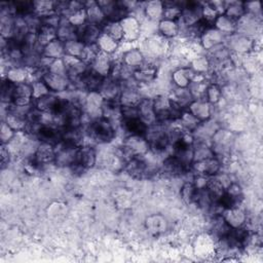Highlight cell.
I'll return each instance as SVG.
<instances>
[{
    "label": "cell",
    "mask_w": 263,
    "mask_h": 263,
    "mask_svg": "<svg viewBox=\"0 0 263 263\" xmlns=\"http://www.w3.org/2000/svg\"><path fill=\"white\" fill-rule=\"evenodd\" d=\"M144 137L148 141L150 151L154 154H160L164 152L170 146L167 132L164 123L155 122L149 125Z\"/></svg>",
    "instance_id": "1"
},
{
    "label": "cell",
    "mask_w": 263,
    "mask_h": 263,
    "mask_svg": "<svg viewBox=\"0 0 263 263\" xmlns=\"http://www.w3.org/2000/svg\"><path fill=\"white\" fill-rule=\"evenodd\" d=\"M86 132L92 140L99 143L111 142L116 134L113 123L104 117L90 120Z\"/></svg>",
    "instance_id": "2"
},
{
    "label": "cell",
    "mask_w": 263,
    "mask_h": 263,
    "mask_svg": "<svg viewBox=\"0 0 263 263\" xmlns=\"http://www.w3.org/2000/svg\"><path fill=\"white\" fill-rule=\"evenodd\" d=\"M150 151L148 141L144 136L128 135L122 143V155L127 159L137 156H145Z\"/></svg>",
    "instance_id": "3"
},
{
    "label": "cell",
    "mask_w": 263,
    "mask_h": 263,
    "mask_svg": "<svg viewBox=\"0 0 263 263\" xmlns=\"http://www.w3.org/2000/svg\"><path fill=\"white\" fill-rule=\"evenodd\" d=\"M202 3L197 1H186L181 15L178 20L180 31L190 28L201 20Z\"/></svg>",
    "instance_id": "4"
},
{
    "label": "cell",
    "mask_w": 263,
    "mask_h": 263,
    "mask_svg": "<svg viewBox=\"0 0 263 263\" xmlns=\"http://www.w3.org/2000/svg\"><path fill=\"white\" fill-rule=\"evenodd\" d=\"M79 147L60 142L54 146L55 157L53 163L60 167H71L77 160Z\"/></svg>",
    "instance_id": "5"
},
{
    "label": "cell",
    "mask_w": 263,
    "mask_h": 263,
    "mask_svg": "<svg viewBox=\"0 0 263 263\" xmlns=\"http://www.w3.org/2000/svg\"><path fill=\"white\" fill-rule=\"evenodd\" d=\"M137 84L138 83L133 79L121 83V90L118 99L121 106H138L141 103L143 97Z\"/></svg>",
    "instance_id": "6"
},
{
    "label": "cell",
    "mask_w": 263,
    "mask_h": 263,
    "mask_svg": "<svg viewBox=\"0 0 263 263\" xmlns=\"http://www.w3.org/2000/svg\"><path fill=\"white\" fill-rule=\"evenodd\" d=\"M103 104L104 99L98 91L86 92L82 104L83 114L90 117V120L102 117Z\"/></svg>",
    "instance_id": "7"
},
{
    "label": "cell",
    "mask_w": 263,
    "mask_h": 263,
    "mask_svg": "<svg viewBox=\"0 0 263 263\" xmlns=\"http://www.w3.org/2000/svg\"><path fill=\"white\" fill-rule=\"evenodd\" d=\"M123 32V40L133 42L139 39L142 33V24L134 14H127L120 21Z\"/></svg>",
    "instance_id": "8"
},
{
    "label": "cell",
    "mask_w": 263,
    "mask_h": 263,
    "mask_svg": "<svg viewBox=\"0 0 263 263\" xmlns=\"http://www.w3.org/2000/svg\"><path fill=\"white\" fill-rule=\"evenodd\" d=\"M50 92L60 93L69 90L71 87V80L68 75L63 74H54L50 72H46L42 78Z\"/></svg>",
    "instance_id": "9"
},
{
    "label": "cell",
    "mask_w": 263,
    "mask_h": 263,
    "mask_svg": "<svg viewBox=\"0 0 263 263\" xmlns=\"http://www.w3.org/2000/svg\"><path fill=\"white\" fill-rule=\"evenodd\" d=\"M124 170L135 179H142L151 173L149 163L146 161L144 156H137L127 159L124 164Z\"/></svg>",
    "instance_id": "10"
},
{
    "label": "cell",
    "mask_w": 263,
    "mask_h": 263,
    "mask_svg": "<svg viewBox=\"0 0 263 263\" xmlns=\"http://www.w3.org/2000/svg\"><path fill=\"white\" fill-rule=\"evenodd\" d=\"M222 162L217 157H212L199 161H193L190 165V170L197 175H204L208 177L216 176L221 170Z\"/></svg>",
    "instance_id": "11"
},
{
    "label": "cell",
    "mask_w": 263,
    "mask_h": 263,
    "mask_svg": "<svg viewBox=\"0 0 263 263\" xmlns=\"http://www.w3.org/2000/svg\"><path fill=\"white\" fill-rule=\"evenodd\" d=\"M76 30H77V39H79L86 45L96 44L100 35L103 33L102 26L90 24L87 22L79 27H76Z\"/></svg>",
    "instance_id": "12"
},
{
    "label": "cell",
    "mask_w": 263,
    "mask_h": 263,
    "mask_svg": "<svg viewBox=\"0 0 263 263\" xmlns=\"http://www.w3.org/2000/svg\"><path fill=\"white\" fill-rule=\"evenodd\" d=\"M63 59L66 65L67 75L71 82L80 78L89 69V65L78 58L65 55Z\"/></svg>",
    "instance_id": "13"
},
{
    "label": "cell",
    "mask_w": 263,
    "mask_h": 263,
    "mask_svg": "<svg viewBox=\"0 0 263 263\" xmlns=\"http://www.w3.org/2000/svg\"><path fill=\"white\" fill-rule=\"evenodd\" d=\"M153 108L156 115L157 122L165 123L171 121V99L170 97L158 95L154 99H152Z\"/></svg>",
    "instance_id": "14"
},
{
    "label": "cell",
    "mask_w": 263,
    "mask_h": 263,
    "mask_svg": "<svg viewBox=\"0 0 263 263\" xmlns=\"http://www.w3.org/2000/svg\"><path fill=\"white\" fill-rule=\"evenodd\" d=\"M63 98L60 97L58 93L49 92L37 100L33 101L34 107L41 111L47 113H54L61 106Z\"/></svg>",
    "instance_id": "15"
},
{
    "label": "cell",
    "mask_w": 263,
    "mask_h": 263,
    "mask_svg": "<svg viewBox=\"0 0 263 263\" xmlns=\"http://www.w3.org/2000/svg\"><path fill=\"white\" fill-rule=\"evenodd\" d=\"M33 90L31 83L24 82L15 84L11 104L16 106H30L33 104Z\"/></svg>",
    "instance_id": "16"
},
{
    "label": "cell",
    "mask_w": 263,
    "mask_h": 263,
    "mask_svg": "<svg viewBox=\"0 0 263 263\" xmlns=\"http://www.w3.org/2000/svg\"><path fill=\"white\" fill-rule=\"evenodd\" d=\"M254 47V41L250 36H246L239 33H234L229 36L228 49L236 53H246Z\"/></svg>",
    "instance_id": "17"
},
{
    "label": "cell",
    "mask_w": 263,
    "mask_h": 263,
    "mask_svg": "<svg viewBox=\"0 0 263 263\" xmlns=\"http://www.w3.org/2000/svg\"><path fill=\"white\" fill-rule=\"evenodd\" d=\"M199 39L201 46L210 51L211 49L223 44V42L226 39V36L214 27H210L201 34Z\"/></svg>",
    "instance_id": "18"
},
{
    "label": "cell",
    "mask_w": 263,
    "mask_h": 263,
    "mask_svg": "<svg viewBox=\"0 0 263 263\" xmlns=\"http://www.w3.org/2000/svg\"><path fill=\"white\" fill-rule=\"evenodd\" d=\"M113 65V61L110 58V54L99 52L93 60L89 64V69L99 74L100 76L106 78L109 76L111 68Z\"/></svg>",
    "instance_id": "19"
},
{
    "label": "cell",
    "mask_w": 263,
    "mask_h": 263,
    "mask_svg": "<svg viewBox=\"0 0 263 263\" xmlns=\"http://www.w3.org/2000/svg\"><path fill=\"white\" fill-rule=\"evenodd\" d=\"M121 90V83L113 80L110 77H106L98 90L104 101H118Z\"/></svg>",
    "instance_id": "20"
},
{
    "label": "cell",
    "mask_w": 263,
    "mask_h": 263,
    "mask_svg": "<svg viewBox=\"0 0 263 263\" xmlns=\"http://www.w3.org/2000/svg\"><path fill=\"white\" fill-rule=\"evenodd\" d=\"M187 110L194 115L200 122L206 121L212 117V105L205 100H193Z\"/></svg>",
    "instance_id": "21"
},
{
    "label": "cell",
    "mask_w": 263,
    "mask_h": 263,
    "mask_svg": "<svg viewBox=\"0 0 263 263\" xmlns=\"http://www.w3.org/2000/svg\"><path fill=\"white\" fill-rule=\"evenodd\" d=\"M221 215L231 228L242 227L247 223V214L239 206L225 209Z\"/></svg>",
    "instance_id": "22"
},
{
    "label": "cell",
    "mask_w": 263,
    "mask_h": 263,
    "mask_svg": "<svg viewBox=\"0 0 263 263\" xmlns=\"http://www.w3.org/2000/svg\"><path fill=\"white\" fill-rule=\"evenodd\" d=\"M36 139L42 143H47L55 146L62 142V128L52 125H42L40 126Z\"/></svg>",
    "instance_id": "23"
},
{
    "label": "cell",
    "mask_w": 263,
    "mask_h": 263,
    "mask_svg": "<svg viewBox=\"0 0 263 263\" xmlns=\"http://www.w3.org/2000/svg\"><path fill=\"white\" fill-rule=\"evenodd\" d=\"M33 157L42 166L45 164L54 162V157H55L54 146L51 144L40 142V144L36 147V150L33 153Z\"/></svg>",
    "instance_id": "24"
},
{
    "label": "cell",
    "mask_w": 263,
    "mask_h": 263,
    "mask_svg": "<svg viewBox=\"0 0 263 263\" xmlns=\"http://www.w3.org/2000/svg\"><path fill=\"white\" fill-rule=\"evenodd\" d=\"M97 152L91 146H80L77 153V160L74 164L83 170L91 168L97 162Z\"/></svg>",
    "instance_id": "25"
},
{
    "label": "cell",
    "mask_w": 263,
    "mask_h": 263,
    "mask_svg": "<svg viewBox=\"0 0 263 263\" xmlns=\"http://www.w3.org/2000/svg\"><path fill=\"white\" fill-rule=\"evenodd\" d=\"M157 69L153 64L147 63L146 60L144 64L138 68L133 76V79L140 84H147L149 82H152L156 78Z\"/></svg>",
    "instance_id": "26"
},
{
    "label": "cell",
    "mask_w": 263,
    "mask_h": 263,
    "mask_svg": "<svg viewBox=\"0 0 263 263\" xmlns=\"http://www.w3.org/2000/svg\"><path fill=\"white\" fill-rule=\"evenodd\" d=\"M84 10L87 23L102 26L107 21L102 8L97 1L84 2Z\"/></svg>",
    "instance_id": "27"
},
{
    "label": "cell",
    "mask_w": 263,
    "mask_h": 263,
    "mask_svg": "<svg viewBox=\"0 0 263 263\" xmlns=\"http://www.w3.org/2000/svg\"><path fill=\"white\" fill-rule=\"evenodd\" d=\"M102 117L108 119L112 123L114 121H119L121 123L122 113L121 105L118 101H104L102 107Z\"/></svg>",
    "instance_id": "28"
},
{
    "label": "cell",
    "mask_w": 263,
    "mask_h": 263,
    "mask_svg": "<svg viewBox=\"0 0 263 263\" xmlns=\"http://www.w3.org/2000/svg\"><path fill=\"white\" fill-rule=\"evenodd\" d=\"M143 13L148 21L159 22L163 17V1L153 0L144 3Z\"/></svg>",
    "instance_id": "29"
},
{
    "label": "cell",
    "mask_w": 263,
    "mask_h": 263,
    "mask_svg": "<svg viewBox=\"0 0 263 263\" xmlns=\"http://www.w3.org/2000/svg\"><path fill=\"white\" fill-rule=\"evenodd\" d=\"M213 27L217 29L219 32H221L225 36H230L234 33H236V28H237V22L230 18L226 14L222 13L217 16L215 20Z\"/></svg>",
    "instance_id": "30"
},
{
    "label": "cell",
    "mask_w": 263,
    "mask_h": 263,
    "mask_svg": "<svg viewBox=\"0 0 263 263\" xmlns=\"http://www.w3.org/2000/svg\"><path fill=\"white\" fill-rule=\"evenodd\" d=\"M139 109V116L140 118L149 126L155 122L156 120V115L154 112L153 108V102L152 99L149 98H143L141 103L138 105Z\"/></svg>",
    "instance_id": "31"
},
{
    "label": "cell",
    "mask_w": 263,
    "mask_h": 263,
    "mask_svg": "<svg viewBox=\"0 0 263 263\" xmlns=\"http://www.w3.org/2000/svg\"><path fill=\"white\" fill-rule=\"evenodd\" d=\"M161 170L165 175L171 177H176V176L182 175L188 168L185 167L173 154H171L163 159Z\"/></svg>",
    "instance_id": "32"
},
{
    "label": "cell",
    "mask_w": 263,
    "mask_h": 263,
    "mask_svg": "<svg viewBox=\"0 0 263 263\" xmlns=\"http://www.w3.org/2000/svg\"><path fill=\"white\" fill-rule=\"evenodd\" d=\"M195 73L189 67H181L172 74V81L176 87H188Z\"/></svg>",
    "instance_id": "33"
},
{
    "label": "cell",
    "mask_w": 263,
    "mask_h": 263,
    "mask_svg": "<svg viewBox=\"0 0 263 263\" xmlns=\"http://www.w3.org/2000/svg\"><path fill=\"white\" fill-rule=\"evenodd\" d=\"M57 38L64 43L73 39H77V30L74 25H72L68 18L62 17L59 27L57 28Z\"/></svg>",
    "instance_id": "34"
},
{
    "label": "cell",
    "mask_w": 263,
    "mask_h": 263,
    "mask_svg": "<svg viewBox=\"0 0 263 263\" xmlns=\"http://www.w3.org/2000/svg\"><path fill=\"white\" fill-rule=\"evenodd\" d=\"M120 61L123 64H125L126 66L137 70L138 68H140L144 64L145 55H144V53L141 49L130 48V49L126 50L125 52H123Z\"/></svg>",
    "instance_id": "35"
},
{
    "label": "cell",
    "mask_w": 263,
    "mask_h": 263,
    "mask_svg": "<svg viewBox=\"0 0 263 263\" xmlns=\"http://www.w3.org/2000/svg\"><path fill=\"white\" fill-rule=\"evenodd\" d=\"M42 55L50 59V60H57L62 59L65 57V43L58 38L47 43L45 46H43L42 49Z\"/></svg>",
    "instance_id": "36"
},
{
    "label": "cell",
    "mask_w": 263,
    "mask_h": 263,
    "mask_svg": "<svg viewBox=\"0 0 263 263\" xmlns=\"http://www.w3.org/2000/svg\"><path fill=\"white\" fill-rule=\"evenodd\" d=\"M157 32L163 38H174L180 33L178 21L161 18L157 23Z\"/></svg>",
    "instance_id": "37"
},
{
    "label": "cell",
    "mask_w": 263,
    "mask_h": 263,
    "mask_svg": "<svg viewBox=\"0 0 263 263\" xmlns=\"http://www.w3.org/2000/svg\"><path fill=\"white\" fill-rule=\"evenodd\" d=\"M29 69L24 66H9L5 75V79L13 84L28 82Z\"/></svg>",
    "instance_id": "38"
},
{
    "label": "cell",
    "mask_w": 263,
    "mask_h": 263,
    "mask_svg": "<svg viewBox=\"0 0 263 263\" xmlns=\"http://www.w3.org/2000/svg\"><path fill=\"white\" fill-rule=\"evenodd\" d=\"M208 193L210 194L213 202H218L225 193V186L218 177H210L205 186Z\"/></svg>",
    "instance_id": "39"
},
{
    "label": "cell",
    "mask_w": 263,
    "mask_h": 263,
    "mask_svg": "<svg viewBox=\"0 0 263 263\" xmlns=\"http://www.w3.org/2000/svg\"><path fill=\"white\" fill-rule=\"evenodd\" d=\"M230 230H231V227L227 224V222L224 220L222 215L214 216L213 222L211 225V231H212V235L216 239H220L227 236Z\"/></svg>",
    "instance_id": "40"
},
{
    "label": "cell",
    "mask_w": 263,
    "mask_h": 263,
    "mask_svg": "<svg viewBox=\"0 0 263 263\" xmlns=\"http://www.w3.org/2000/svg\"><path fill=\"white\" fill-rule=\"evenodd\" d=\"M146 228L151 234L157 235L164 232L167 228L166 220L160 215H152L146 219Z\"/></svg>",
    "instance_id": "41"
},
{
    "label": "cell",
    "mask_w": 263,
    "mask_h": 263,
    "mask_svg": "<svg viewBox=\"0 0 263 263\" xmlns=\"http://www.w3.org/2000/svg\"><path fill=\"white\" fill-rule=\"evenodd\" d=\"M121 125L128 135H140V136H144L148 127V125L141 118L121 120Z\"/></svg>",
    "instance_id": "42"
},
{
    "label": "cell",
    "mask_w": 263,
    "mask_h": 263,
    "mask_svg": "<svg viewBox=\"0 0 263 263\" xmlns=\"http://www.w3.org/2000/svg\"><path fill=\"white\" fill-rule=\"evenodd\" d=\"M82 132L81 128H73V127H63L62 128V142L73 145V146H81L82 142Z\"/></svg>",
    "instance_id": "43"
},
{
    "label": "cell",
    "mask_w": 263,
    "mask_h": 263,
    "mask_svg": "<svg viewBox=\"0 0 263 263\" xmlns=\"http://www.w3.org/2000/svg\"><path fill=\"white\" fill-rule=\"evenodd\" d=\"M99 50L101 52L107 53V54H112L114 53L117 49H118V45L119 42H117L116 40H114L113 38H111L109 35L102 33L99 37V39L96 42Z\"/></svg>",
    "instance_id": "44"
},
{
    "label": "cell",
    "mask_w": 263,
    "mask_h": 263,
    "mask_svg": "<svg viewBox=\"0 0 263 263\" xmlns=\"http://www.w3.org/2000/svg\"><path fill=\"white\" fill-rule=\"evenodd\" d=\"M170 99L179 104L183 109L187 108L189 104L193 101V98L188 87H175V89L172 91V97H170Z\"/></svg>",
    "instance_id": "45"
},
{
    "label": "cell",
    "mask_w": 263,
    "mask_h": 263,
    "mask_svg": "<svg viewBox=\"0 0 263 263\" xmlns=\"http://www.w3.org/2000/svg\"><path fill=\"white\" fill-rule=\"evenodd\" d=\"M102 31L103 33L109 35L111 38H113L117 42H120L123 40V32H122L120 22L106 21L102 25Z\"/></svg>",
    "instance_id": "46"
},
{
    "label": "cell",
    "mask_w": 263,
    "mask_h": 263,
    "mask_svg": "<svg viewBox=\"0 0 263 263\" xmlns=\"http://www.w3.org/2000/svg\"><path fill=\"white\" fill-rule=\"evenodd\" d=\"M224 14H226L230 18L237 22L242 15L246 14V9H245L243 2H239V1L226 2Z\"/></svg>",
    "instance_id": "47"
},
{
    "label": "cell",
    "mask_w": 263,
    "mask_h": 263,
    "mask_svg": "<svg viewBox=\"0 0 263 263\" xmlns=\"http://www.w3.org/2000/svg\"><path fill=\"white\" fill-rule=\"evenodd\" d=\"M37 35H38V43L40 46L43 47L50 41L57 39V29L51 26L42 24L40 29L37 32Z\"/></svg>",
    "instance_id": "48"
},
{
    "label": "cell",
    "mask_w": 263,
    "mask_h": 263,
    "mask_svg": "<svg viewBox=\"0 0 263 263\" xmlns=\"http://www.w3.org/2000/svg\"><path fill=\"white\" fill-rule=\"evenodd\" d=\"M34 13L39 15L41 18L55 12V2L54 1H33Z\"/></svg>",
    "instance_id": "49"
},
{
    "label": "cell",
    "mask_w": 263,
    "mask_h": 263,
    "mask_svg": "<svg viewBox=\"0 0 263 263\" xmlns=\"http://www.w3.org/2000/svg\"><path fill=\"white\" fill-rule=\"evenodd\" d=\"M211 62L209 60L208 57L205 55H198L196 58H194L191 63L189 68L195 73V74H201V75H205L210 68H211Z\"/></svg>",
    "instance_id": "50"
},
{
    "label": "cell",
    "mask_w": 263,
    "mask_h": 263,
    "mask_svg": "<svg viewBox=\"0 0 263 263\" xmlns=\"http://www.w3.org/2000/svg\"><path fill=\"white\" fill-rule=\"evenodd\" d=\"M179 121H180L181 127L190 133H193L200 123V121L194 115H192L187 109L183 110L179 118Z\"/></svg>",
    "instance_id": "51"
},
{
    "label": "cell",
    "mask_w": 263,
    "mask_h": 263,
    "mask_svg": "<svg viewBox=\"0 0 263 263\" xmlns=\"http://www.w3.org/2000/svg\"><path fill=\"white\" fill-rule=\"evenodd\" d=\"M85 44L79 39H73L65 42V55H70L80 59L84 50Z\"/></svg>",
    "instance_id": "52"
},
{
    "label": "cell",
    "mask_w": 263,
    "mask_h": 263,
    "mask_svg": "<svg viewBox=\"0 0 263 263\" xmlns=\"http://www.w3.org/2000/svg\"><path fill=\"white\" fill-rule=\"evenodd\" d=\"M163 37L161 38H156V37H151L146 41L145 49L153 57H158L162 52H164V42H163Z\"/></svg>",
    "instance_id": "53"
},
{
    "label": "cell",
    "mask_w": 263,
    "mask_h": 263,
    "mask_svg": "<svg viewBox=\"0 0 263 263\" xmlns=\"http://www.w3.org/2000/svg\"><path fill=\"white\" fill-rule=\"evenodd\" d=\"M197 191L198 189L193 185L192 182H186L180 190V195L185 203L191 204L195 202Z\"/></svg>",
    "instance_id": "54"
},
{
    "label": "cell",
    "mask_w": 263,
    "mask_h": 263,
    "mask_svg": "<svg viewBox=\"0 0 263 263\" xmlns=\"http://www.w3.org/2000/svg\"><path fill=\"white\" fill-rule=\"evenodd\" d=\"M222 99V88L218 83L211 82L208 85L204 100L208 101L211 105L217 104Z\"/></svg>",
    "instance_id": "55"
},
{
    "label": "cell",
    "mask_w": 263,
    "mask_h": 263,
    "mask_svg": "<svg viewBox=\"0 0 263 263\" xmlns=\"http://www.w3.org/2000/svg\"><path fill=\"white\" fill-rule=\"evenodd\" d=\"M219 15V13L217 12V10L209 3H202V8H201V20L206 23L209 26L213 27V24L215 22V20L217 18V16Z\"/></svg>",
    "instance_id": "56"
},
{
    "label": "cell",
    "mask_w": 263,
    "mask_h": 263,
    "mask_svg": "<svg viewBox=\"0 0 263 263\" xmlns=\"http://www.w3.org/2000/svg\"><path fill=\"white\" fill-rule=\"evenodd\" d=\"M15 84L8 81L7 79H3L2 85H1V99L3 103H6L7 105L12 103V96L14 90Z\"/></svg>",
    "instance_id": "57"
},
{
    "label": "cell",
    "mask_w": 263,
    "mask_h": 263,
    "mask_svg": "<svg viewBox=\"0 0 263 263\" xmlns=\"http://www.w3.org/2000/svg\"><path fill=\"white\" fill-rule=\"evenodd\" d=\"M15 132L4 121L1 122V126H0V140H1V144L6 145L9 142L12 141V139L14 138Z\"/></svg>",
    "instance_id": "58"
},
{
    "label": "cell",
    "mask_w": 263,
    "mask_h": 263,
    "mask_svg": "<svg viewBox=\"0 0 263 263\" xmlns=\"http://www.w3.org/2000/svg\"><path fill=\"white\" fill-rule=\"evenodd\" d=\"M31 85H32V90H33V100H37V99L50 92V90L48 89V87L46 86V84L44 83L43 80L35 81V82L31 83Z\"/></svg>",
    "instance_id": "59"
},
{
    "label": "cell",
    "mask_w": 263,
    "mask_h": 263,
    "mask_svg": "<svg viewBox=\"0 0 263 263\" xmlns=\"http://www.w3.org/2000/svg\"><path fill=\"white\" fill-rule=\"evenodd\" d=\"M48 72L50 73H54V74H63V75H67L66 72V65L64 62V59H57V60H52V62L50 63L49 67H48Z\"/></svg>",
    "instance_id": "60"
},
{
    "label": "cell",
    "mask_w": 263,
    "mask_h": 263,
    "mask_svg": "<svg viewBox=\"0 0 263 263\" xmlns=\"http://www.w3.org/2000/svg\"><path fill=\"white\" fill-rule=\"evenodd\" d=\"M122 120L140 118L138 106H121Z\"/></svg>",
    "instance_id": "61"
},
{
    "label": "cell",
    "mask_w": 263,
    "mask_h": 263,
    "mask_svg": "<svg viewBox=\"0 0 263 263\" xmlns=\"http://www.w3.org/2000/svg\"><path fill=\"white\" fill-rule=\"evenodd\" d=\"M10 158V153L9 149L6 148V145L1 144V152H0V159H1V166L2 168L8 164Z\"/></svg>",
    "instance_id": "62"
}]
</instances>
